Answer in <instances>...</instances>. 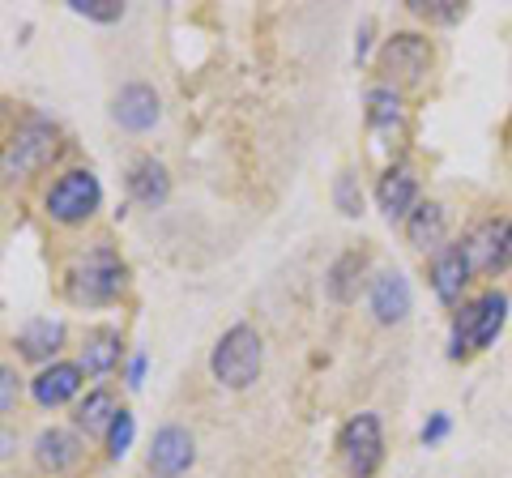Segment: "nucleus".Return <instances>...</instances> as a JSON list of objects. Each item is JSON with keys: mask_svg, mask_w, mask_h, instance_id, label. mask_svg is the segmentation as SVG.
I'll list each match as a JSON object with an SVG mask.
<instances>
[{"mask_svg": "<svg viewBox=\"0 0 512 478\" xmlns=\"http://www.w3.org/2000/svg\"><path fill=\"white\" fill-rule=\"evenodd\" d=\"M111 116H116V124L128 129V133H146V129H154V120H158V94L150 86H141V82L124 86L116 94V103H111Z\"/></svg>", "mask_w": 512, "mask_h": 478, "instance_id": "10", "label": "nucleus"}, {"mask_svg": "<svg viewBox=\"0 0 512 478\" xmlns=\"http://www.w3.org/2000/svg\"><path fill=\"white\" fill-rule=\"evenodd\" d=\"M261 333L252 325H235L218 338L214 355H210V372L222 380L227 389H248L261 376Z\"/></svg>", "mask_w": 512, "mask_h": 478, "instance_id": "1", "label": "nucleus"}, {"mask_svg": "<svg viewBox=\"0 0 512 478\" xmlns=\"http://www.w3.org/2000/svg\"><path fill=\"white\" fill-rule=\"evenodd\" d=\"M372 129L380 133H397L402 129V99H397L393 90H372Z\"/></svg>", "mask_w": 512, "mask_h": 478, "instance_id": "21", "label": "nucleus"}, {"mask_svg": "<svg viewBox=\"0 0 512 478\" xmlns=\"http://www.w3.org/2000/svg\"><path fill=\"white\" fill-rule=\"evenodd\" d=\"M338 205H342V214H359L363 210V197L355 193V175H342L338 180Z\"/></svg>", "mask_w": 512, "mask_h": 478, "instance_id": "26", "label": "nucleus"}, {"mask_svg": "<svg viewBox=\"0 0 512 478\" xmlns=\"http://www.w3.org/2000/svg\"><path fill=\"white\" fill-rule=\"evenodd\" d=\"M376 201H380V210H384V218H389V222L410 218L414 214V201H419V184H414V175L406 167H393L380 180Z\"/></svg>", "mask_w": 512, "mask_h": 478, "instance_id": "13", "label": "nucleus"}, {"mask_svg": "<svg viewBox=\"0 0 512 478\" xmlns=\"http://www.w3.org/2000/svg\"><path fill=\"white\" fill-rule=\"evenodd\" d=\"M0 163H5V150H0Z\"/></svg>", "mask_w": 512, "mask_h": 478, "instance_id": "30", "label": "nucleus"}, {"mask_svg": "<svg viewBox=\"0 0 512 478\" xmlns=\"http://www.w3.org/2000/svg\"><path fill=\"white\" fill-rule=\"evenodd\" d=\"M116 402H111L107 389H94L82 406H77V427H82L86 436H107L111 423H116Z\"/></svg>", "mask_w": 512, "mask_h": 478, "instance_id": "19", "label": "nucleus"}, {"mask_svg": "<svg viewBox=\"0 0 512 478\" xmlns=\"http://www.w3.org/2000/svg\"><path fill=\"white\" fill-rule=\"evenodd\" d=\"M35 457L43 470H69L77 457H82V444H77L73 432H60V427H52V432H43L39 444H35Z\"/></svg>", "mask_w": 512, "mask_h": 478, "instance_id": "16", "label": "nucleus"}, {"mask_svg": "<svg viewBox=\"0 0 512 478\" xmlns=\"http://www.w3.org/2000/svg\"><path fill=\"white\" fill-rule=\"evenodd\" d=\"M508 321V299L504 295H483L474 299V304L461 308L457 325H453V355H461V350H483L491 346L495 338H500V329Z\"/></svg>", "mask_w": 512, "mask_h": 478, "instance_id": "4", "label": "nucleus"}, {"mask_svg": "<svg viewBox=\"0 0 512 478\" xmlns=\"http://www.w3.org/2000/svg\"><path fill=\"white\" fill-rule=\"evenodd\" d=\"M124 286V265L111 248H99L90 252L69 274V299L73 304H107V299H116Z\"/></svg>", "mask_w": 512, "mask_h": 478, "instance_id": "2", "label": "nucleus"}, {"mask_svg": "<svg viewBox=\"0 0 512 478\" xmlns=\"http://www.w3.org/2000/svg\"><path fill=\"white\" fill-rule=\"evenodd\" d=\"M461 257H466L470 278L474 274H500L512 265V222L508 218H487L461 239Z\"/></svg>", "mask_w": 512, "mask_h": 478, "instance_id": "3", "label": "nucleus"}, {"mask_svg": "<svg viewBox=\"0 0 512 478\" xmlns=\"http://www.w3.org/2000/svg\"><path fill=\"white\" fill-rule=\"evenodd\" d=\"M363 269V252H350V257H342L338 265H333V282H329V291L338 304H346V299H355V278L350 274H359Z\"/></svg>", "mask_w": 512, "mask_h": 478, "instance_id": "22", "label": "nucleus"}, {"mask_svg": "<svg viewBox=\"0 0 512 478\" xmlns=\"http://www.w3.org/2000/svg\"><path fill=\"white\" fill-rule=\"evenodd\" d=\"M410 9L414 13H423V18H431V22H457L461 13H466V5H457V0H410Z\"/></svg>", "mask_w": 512, "mask_h": 478, "instance_id": "25", "label": "nucleus"}, {"mask_svg": "<svg viewBox=\"0 0 512 478\" xmlns=\"http://www.w3.org/2000/svg\"><path fill=\"white\" fill-rule=\"evenodd\" d=\"M448 436V414H436L427 427H423V444H440Z\"/></svg>", "mask_w": 512, "mask_h": 478, "instance_id": "28", "label": "nucleus"}, {"mask_svg": "<svg viewBox=\"0 0 512 478\" xmlns=\"http://www.w3.org/2000/svg\"><path fill=\"white\" fill-rule=\"evenodd\" d=\"M128 444H133V414L120 410L116 423H111V432H107V453L120 461V457L128 453Z\"/></svg>", "mask_w": 512, "mask_h": 478, "instance_id": "24", "label": "nucleus"}, {"mask_svg": "<svg viewBox=\"0 0 512 478\" xmlns=\"http://www.w3.org/2000/svg\"><path fill=\"white\" fill-rule=\"evenodd\" d=\"M342 457H346V470L355 478H372L380 470V457H384V436H380V419L376 414H355L342 432Z\"/></svg>", "mask_w": 512, "mask_h": 478, "instance_id": "5", "label": "nucleus"}, {"mask_svg": "<svg viewBox=\"0 0 512 478\" xmlns=\"http://www.w3.org/2000/svg\"><path fill=\"white\" fill-rule=\"evenodd\" d=\"M60 342H64V325L52 321V316H39V321H30L22 329V338H18L26 359H52L56 350H60Z\"/></svg>", "mask_w": 512, "mask_h": 478, "instance_id": "17", "label": "nucleus"}, {"mask_svg": "<svg viewBox=\"0 0 512 478\" xmlns=\"http://www.w3.org/2000/svg\"><path fill=\"white\" fill-rule=\"evenodd\" d=\"M116 363H120V338L116 333H94V338L82 346V363H77V368L90 372V376H107Z\"/></svg>", "mask_w": 512, "mask_h": 478, "instance_id": "20", "label": "nucleus"}, {"mask_svg": "<svg viewBox=\"0 0 512 478\" xmlns=\"http://www.w3.org/2000/svg\"><path fill=\"white\" fill-rule=\"evenodd\" d=\"M77 389H82V368H77V363H52V368H43L35 376V385H30L39 406H64L69 397H77Z\"/></svg>", "mask_w": 512, "mask_h": 478, "instance_id": "12", "label": "nucleus"}, {"mask_svg": "<svg viewBox=\"0 0 512 478\" xmlns=\"http://www.w3.org/2000/svg\"><path fill=\"white\" fill-rule=\"evenodd\" d=\"M99 197H103V188L90 171H69L52 193H47V214L56 222H82L99 210Z\"/></svg>", "mask_w": 512, "mask_h": 478, "instance_id": "6", "label": "nucleus"}, {"mask_svg": "<svg viewBox=\"0 0 512 478\" xmlns=\"http://www.w3.org/2000/svg\"><path fill=\"white\" fill-rule=\"evenodd\" d=\"M73 13H82L90 22H120L124 18V5L120 0H69Z\"/></svg>", "mask_w": 512, "mask_h": 478, "instance_id": "23", "label": "nucleus"}, {"mask_svg": "<svg viewBox=\"0 0 512 478\" xmlns=\"http://www.w3.org/2000/svg\"><path fill=\"white\" fill-rule=\"evenodd\" d=\"M128 193H133V201L141 205H163L167 193H171V180L163 163H154V158H141V163H133V171H128Z\"/></svg>", "mask_w": 512, "mask_h": 478, "instance_id": "15", "label": "nucleus"}, {"mask_svg": "<svg viewBox=\"0 0 512 478\" xmlns=\"http://www.w3.org/2000/svg\"><path fill=\"white\" fill-rule=\"evenodd\" d=\"M141 376H146V355H133V363H128V385H141Z\"/></svg>", "mask_w": 512, "mask_h": 478, "instance_id": "29", "label": "nucleus"}, {"mask_svg": "<svg viewBox=\"0 0 512 478\" xmlns=\"http://www.w3.org/2000/svg\"><path fill=\"white\" fill-rule=\"evenodd\" d=\"M431 65V47L419 35H393L380 52V73H389L397 86H414Z\"/></svg>", "mask_w": 512, "mask_h": 478, "instance_id": "7", "label": "nucleus"}, {"mask_svg": "<svg viewBox=\"0 0 512 478\" xmlns=\"http://www.w3.org/2000/svg\"><path fill=\"white\" fill-rule=\"evenodd\" d=\"M52 150H56L52 124H47V120H30L26 129L18 133V141H13V150L5 154V163H9V171L26 175V171H39L47 158H52Z\"/></svg>", "mask_w": 512, "mask_h": 478, "instance_id": "8", "label": "nucleus"}, {"mask_svg": "<svg viewBox=\"0 0 512 478\" xmlns=\"http://www.w3.org/2000/svg\"><path fill=\"white\" fill-rule=\"evenodd\" d=\"M13 402H18V376L9 368H0V414H5Z\"/></svg>", "mask_w": 512, "mask_h": 478, "instance_id": "27", "label": "nucleus"}, {"mask_svg": "<svg viewBox=\"0 0 512 478\" xmlns=\"http://www.w3.org/2000/svg\"><path fill=\"white\" fill-rule=\"evenodd\" d=\"M444 210L436 201H423V205H414V214L406 218V235H410V244H419V248H436L444 244Z\"/></svg>", "mask_w": 512, "mask_h": 478, "instance_id": "18", "label": "nucleus"}, {"mask_svg": "<svg viewBox=\"0 0 512 478\" xmlns=\"http://www.w3.org/2000/svg\"><path fill=\"white\" fill-rule=\"evenodd\" d=\"M192 457H197V449H192V436L184 427H163L150 444V470L158 478H180L192 466Z\"/></svg>", "mask_w": 512, "mask_h": 478, "instance_id": "9", "label": "nucleus"}, {"mask_svg": "<svg viewBox=\"0 0 512 478\" xmlns=\"http://www.w3.org/2000/svg\"><path fill=\"white\" fill-rule=\"evenodd\" d=\"M466 282H470V269H466V257H461V244L444 248L436 257V265H431V286H436V295L444 304H457Z\"/></svg>", "mask_w": 512, "mask_h": 478, "instance_id": "14", "label": "nucleus"}, {"mask_svg": "<svg viewBox=\"0 0 512 478\" xmlns=\"http://www.w3.org/2000/svg\"><path fill=\"white\" fill-rule=\"evenodd\" d=\"M372 312L380 325H397L410 316V282L397 269H384L372 278Z\"/></svg>", "mask_w": 512, "mask_h": 478, "instance_id": "11", "label": "nucleus"}]
</instances>
